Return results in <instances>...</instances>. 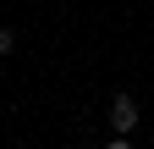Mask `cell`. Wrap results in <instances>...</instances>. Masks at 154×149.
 <instances>
[{"label": "cell", "instance_id": "cell-1", "mask_svg": "<svg viewBox=\"0 0 154 149\" xmlns=\"http://www.w3.org/2000/svg\"><path fill=\"white\" fill-rule=\"evenodd\" d=\"M138 127V100L132 94H116L110 100V133H132Z\"/></svg>", "mask_w": 154, "mask_h": 149}, {"label": "cell", "instance_id": "cell-2", "mask_svg": "<svg viewBox=\"0 0 154 149\" xmlns=\"http://www.w3.org/2000/svg\"><path fill=\"white\" fill-rule=\"evenodd\" d=\"M11 50H17V33H11V28H0V55H11Z\"/></svg>", "mask_w": 154, "mask_h": 149}, {"label": "cell", "instance_id": "cell-3", "mask_svg": "<svg viewBox=\"0 0 154 149\" xmlns=\"http://www.w3.org/2000/svg\"><path fill=\"white\" fill-rule=\"evenodd\" d=\"M105 149H132V144H127V138H110V144H105Z\"/></svg>", "mask_w": 154, "mask_h": 149}]
</instances>
